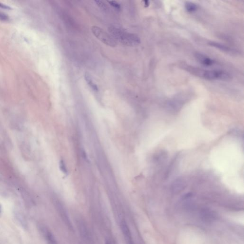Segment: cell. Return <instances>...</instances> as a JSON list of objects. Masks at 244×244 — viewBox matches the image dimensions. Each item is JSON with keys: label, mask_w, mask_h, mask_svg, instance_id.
Segmentation results:
<instances>
[{"label": "cell", "mask_w": 244, "mask_h": 244, "mask_svg": "<svg viewBox=\"0 0 244 244\" xmlns=\"http://www.w3.org/2000/svg\"><path fill=\"white\" fill-rule=\"evenodd\" d=\"M113 38L121 42L123 45L128 46H135L140 43V38L137 35L129 33L114 27L108 28Z\"/></svg>", "instance_id": "cell-1"}, {"label": "cell", "mask_w": 244, "mask_h": 244, "mask_svg": "<svg viewBox=\"0 0 244 244\" xmlns=\"http://www.w3.org/2000/svg\"><path fill=\"white\" fill-rule=\"evenodd\" d=\"M91 30L94 36L103 43L111 47H115L117 45L116 41L101 28L96 26H93Z\"/></svg>", "instance_id": "cell-2"}, {"label": "cell", "mask_w": 244, "mask_h": 244, "mask_svg": "<svg viewBox=\"0 0 244 244\" xmlns=\"http://www.w3.org/2000/svg\"><path fill=\"white\" fill-rule=\"evenodd\" d=\"M203 77L208 80H228L231 78L229 74L224 71L218 70H207L202 72Z\"/></svg>", "instance_id": "cell-3"}, {"label": "cell", "mask_w": 244, "mask_h": 244, "mask_svg": "<svg viewBox=\"0 0 244 244\" xmlns=\"http://www.w3.org/2000/svg\"><path fill=\"white\" fill-rule=\"evenodd\" d=\"M77 222L78 229L82 239L86 243H90L91 237L86 224L83 221H78Z\"/></svg>", "instance_id": "cell-4"}, {"label": "cell", "mask_w": 244, "mask_h": 244, "mask_svg": "<svg viewBox=\"0 0 244 244\" xmlns=\"http://www.w3.org/2000/svg\"><path fill=\"white\" fill-rule=\"evenodd\" d=\"M57 207H58L59 213L60 214L62 221L70 229L73 230V226L72 224H71L69 218L68 216V214L67 213L65 208H64V207H62V205L60 204H59L58 205H57Z\"/></svg>", "instance_id": "cell-5"}, {"label": "cell", "mask_w": 244, "mask_h": 244, "mask_svg": "<svg viewBox=\"0 0 244 244\" xmlns=\"http://www.w3.org/2000/svg\"><path fill=\"white\" fill-rule=\"evenodd\" d=\"M121 228L127 244H134L130 230L125 220H123L121 222Z\"/></svg>", "instance_id": "cell-6"}, {"label": "cell", "mask_w": 244, "mask_h": 244, "mask_svg": "<svg viewBox=\"0 0 244 244\" xmlns=\"http://www.w3.org/2000/svg\"><path fill=\"white\" fill-rule=\"evenodd\" d=\"M186 183L183 178H178L173 183L171 186V190L174 193H178L182 191L186 188Z\"/></svg>", "instance_id": "cell-7"}, {"label": "cell", "mask_w": 244, "mask_h": 244, "mask_svg": "<svg viewBox=\"0 0 244 244\" xmlns=\"http://www.w3.org/2000/svg\"><path fill=\"white\" fill-rule=\"evenodd\" d=\"M195 56L197 60L200 63H201L202 64L205 66H211L215 63V61L212 60V59L200 53H196Z\"/></svg>", "instance_id": "cell-8"}, {"label": "cell", "mask_w": 244, "mask_h": 244, "mask_svg": "<svg viewBox=\"0 0 244 244\" xmlns=\"http://www.w3.org/2000/svg\"><path fill=\"white\" fill-rule=\"evenodd\" d=\"M200 215L202 219L205 222H212L216 218V214L213 211L207 209L202 210Z\"/></svg>", "instance_id": "cell-9"}, {"label": "cell", "mask_w": 244, "mask_h": 244, "mask_svg": "<svg viewBox=\"0 0 244 244\" xmlns=\"http://www.w3.org/2000/svg\"><path fill=\"white\" fill-rule=\"evenodd\" d=\"M85 77L87 83H88V85H89V86H90L92 89H93V90L94 91H98V86H97V85H96V83H94V82H93L90 75L87 73H85Z\"/></svg>", "instance_id": "cell-10"}, {"label": "cell", "mask_w": 244, "mask_h": 244, "mask_svg": "<svg viewBox=\"0 0 244 244\" xmlns=\"http://www.w3.org/2000/svg\"><path fill=\"white\" fill-rule=\"evenodd\" d=\"M45 237L48 244H58L54 236L49 230L46 229L44 231Z\"/></svg>", "instance_id": "cell-11"}, {"label": "cell", "mask_w": 244, "mask_h": 244, "mask_svg": "<svg viewBox=\"0 0 244 244\" xmlns=\"http://www.w3.org/2000/svg\"><path fill=\"white\" fill-rule=\"evenodd\" d=\"M208 45L212 47H215L217 49H219L220 50L225 52H230L231 51V49L229 48L226 46L216 42H209L208 43Z\"/></svg>", "instance_id": "cell-12"}, {"label": "cell", "mask_w": 244, "mask_h": 244, "mask_svg": "<svg viewBox=\"0 0 244 244\" xmlns=\"http://www.w3.org/2000/svg\"><path fill=\"white\" fill-rule=\"evenodd\" d=\"M185 8L189 13H193L197 10L198 7L197 5L194 3L187 1L185 3Z\"/></svg>", "instance_id": "cell-13"}, {"label": "cell", "mask_w": 244, "mask_h": 244, "mask_svg": "<svg viewBox=\"0 0 244 244\" xmlns=\"http://www.w3.org/2000/svg\"><path fill=\"white\" fill-rule=\"evenodd\" d=\"M95 2H96L97 5L98 6V7L103 11H106L108 9L106 3H104V1H96Z\"/></svg>", "instance_id": "cell-14"}, {"label": "cell", "mask_w": 244, "mask_h": 244, "mask_svg": "<svg viewBox=\"0 0 244 244\" xmlns=\"http://www.w3.org/2000/svg\"><path fill=\"white\" fill-rule=\"evenodd\" d=\"M108 3H109L111 5L112 7H114L117 10H119L121 9V5L119 3H117L115 1H108Z\"/></svg>", "instance_id": "cell-15"}, {"label": "cell", "mask_w": 244, "mask_h": 244, "mask_svg": "<svg viewBox=\"0 0 244 244\" xmlns=\"http://www.w3.org/2000/svg\"><path fill=\"white\" fill-rule=\"evenodd\" d=\"M9 17L7 14L3 13H0V20L3 21H7L8 20Z\"/></svg>", "instance_id": "cell-16"}, {"label": "cell", "mask_w": 244, "mask_h": 244, "mask_svg": "<svg viewBox=\"0 0 244 244\" xmlns=\"http://www.w3.org/2000/svg\"><path fill=\"white\" fill-rule=\"evenodd\" d=\"M0 8L4 9H8V10H11L12 9L11 7H10L9 6L7 5H5V4L2 3H0Z\"/></svg>", "instance_id": "cell-17"}, {"label": "cell", "mask_w": 244, "mask_h": 244, "mask_svg": "<svg viewBox=\"0 0 244 244\" xmlns=\"http://www.w3.org/2000/svg\"><path fill=\"white\" fill-rule=\"evenodd\" d=\"M144 6H145V7H148V6L149 5V1H144Z\"/></svg>", "instance_id": "cell-18"}, {"label": "cell", "mask_w": 244, "mask_h": 244, "mask_svg": "<svg viewBox=\"0 0 244 244\" xmlns=\"http://www.w3.org/2000/svg\"><path fill=\"white\" fill-rule=\"evenodd\" d=\"M106 244H111V243H110V242L109 241H106Z\"/></svg>", "instance_id": "cell-19"}, {"label": "cell", "mask_w": 244, "mask_h": 244, "mask_svg": "<svg viewBox=\"0 0 244 244\" xmlns=\"http://www.w3.org/2000/svg\"><path fill=\"white\" fill-rule=\"evenodd\" d=\"M1 212V206L0 205V213Z\"/></svg>", "instance_id": "cell-20"}]
</instances>
